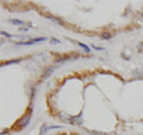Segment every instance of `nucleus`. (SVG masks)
Returning a JSON list of instances; mask_svg holds the SVG:
<instances>
[{"instance_id": "f257e3e1", "label": "nucleus", "mask_w": 143, "mask_h": 135, "mask_svg": "<svg viewBox=\"0 0 143 135\" xmlns=\"http://www.w3.org/2000/svg\"><path fill=\"white\" fill-rule=\"evenodd\" d=\"M29 121H30V116L29 115H26V116H24L22 120H19V122H18V126L22 128V127H25L28 123H29Z\"/></svg>"}, {"instance_id": "f03ea898", "label": "nucleus", "mask_w": 143, "mask_h": 135, "mask_svg": "<svg viewBox=\"0 0 143 135\" xmlns=\"http://www.w3.org/2000/svg\"><path fill=\"white\" fill-rule=\"evenodd\" d=\"M54 67H48L45 71H44V73H43V75H42V79H47L48 77H50L53 73H54Z\"/></svg>"}, {"instance_id": "7ed1b4c3", "label": "nucleus", "mask_w": 143, "mask_h": 135, "mask_svg": "<svg viewBox=\"0 0 143 135\" xmlns=\"http://www.w3.org/2000/svg\"><path fill=\"white\" fill-rule=\"evenodd\" d=\"M82 120H81V114L77 117H72L69 118V123H74V124H81Z\"/></svg>"}, {"instance_id": "20e7f679", "label": "nucleus", "mask_w": 143, "mask_h": 135, "mask_svg": "<svg viewBox=\"0 0 143 135\" xmlns=\"http://www.w3.org/2000/svg\"><path fill=\"white\" fill-rule=\"evenodd\" d=\"M11 23H12V24H14V25H18V26L24 25V22H22V20H19V19H12V20H11Z\"/></svg>"}, {"instance_id": "39448f33", "label": "nucleus", "mask_w": 143, "mask_h": 135, "mask_svg": "<svg viewBox=\"0 0 143 135\" xmlns=\"http://www.w3.org/2000/svg\"><path fill=\"white\" fill-rule=\"evenodd\" d=\"M79 45H80V47H81V48H82V49L86 51V53H89V51H91V49H89L87 45H85L83 43H79Z\"/></svg>"}, {"instance_id": "423d86ee", "label": "nucleus", "mask_w": 143, "mask_h": 135, "mask_svg": "<svg viewBox=\"0 0 143 135\" xmlns=\"http://www.w3.org/2000/svg\"><path fill=\"white\" fill-rule=\"evenodd\" d=\"M20 60L19 59H17V60H11V61H7V62H5V65L7 66V65H12V64H18Z\"/></svg>"}, {"instance_id": "0eeeda50", "label": "nucleus", "mask_w": 143, "mask_h": 135, "mask_svg": "<svg viewBox=\"0 0 143 135\" xmlns=\"http://www.w3.org/2000/svg\"><path fill=\"white\" fill-rule=\"evenodd\" d=\"M110 37H111V35L108 32H103L101 34V38H104V39H110Z\"/></svg>"}, {"instance_id": "6e6552de", "label": "nucleus", "mask_w": 143, "mask_h": 135, "mask_svg": "<svg viewBox=\"0 0 143 135\" xmlns=\"http://www.w3.org/2000/svg\"><path fill=\"white\" fill-rule=\"evenodd\" d=\"M48 18H49L50 20H53V22H55V23H57V24H62V22H60V20H59L57 18H54V17H51V16H49Z\"/></svg>"}, {"instance_id": "1a4fd4ad", "label": "nucleus", "mask_w": 143, "mask_h": 135, "mask_svg": "<svg viewBox=\"0 0 143 135\" xmlns=\"http://www.w3.org/2000/svg\"><path fill=\"white\" fill-rule=\"evenodd\" d=\"M57 135H79V134H75V133H62V134H57Z\"/></svg>"}, {"instance_id": "9d476101", "label": "nucleus", "mask_w": 143, "mask_h": 135, "mask_svg": "<svg viewBox=\"0 0 143 135\" xmlns=\"http://www.w3.org/2000/svg\"><path fill=\"white\" fill-rule=\"evenodd\" d=\"M51 43H60V41H59V39H56V38H53Z\"/></svg>"}, {"instance_id": "9b49d317", "label": "nucleus", "mask_w": 143, "mask_h": 135, "mask_svg": "<svg viewBox=\"0 0 143 135\" xmlns=\"http://www.w3.org/2000/svg\"><path fill=\"white\" fill-rule=\"evenodd\" d=\"M92 48H94V49H97V50H103V48H99V47H97V45H92Z\"/></svg>"}, {"instance_id": "f8f14e48", "label": "nucleus", "mask_w": 143, "mask_h": 135, "mask_svg": "<svg viewBox=\"0 0 143 135\" xmlns=\"http://www.w3.org/2000/svg\"><path fill=\"white\" fill-rule=\"evenodd\" d=\"M138 49H141L143 51V43H140V44H138Z\"/></svg>"}, {"instance_id": "ddd939ff", "label": "nucleus", "mask_w": 143, "mask_h": 135, "mask_svg": "<svg viewBox=\"0 0 143 135\" xmlns=\"http://www.w3.org/2000/svg\"><path fill=\"white\" fill-rule=\"evenodd\" d=\"M19 31H22V32H25V31H28V29H25V28H24V29H20Z\"/></svg>"}]
</instances>
